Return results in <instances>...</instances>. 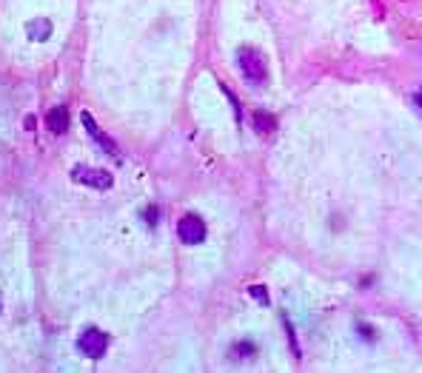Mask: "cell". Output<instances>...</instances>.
Segmentation results:
<instances>
[{"instance_id":"9c48e42d","label":"cell","mask_w":422,"mask_h":373,"mask_svg":"<svg viewBox=\"0 0 422 373\" xmlns=\"http://www.w3.org/2000/svg\"><path fill=\"white\" fill-rule=\"evenodd\" d=\"M248 293H252L254 300H260V305H268V291H265V288H260V285H252V288H248Z\"/></svg>"},{"instance_id":"6da1fadb","label":"cell","mask_w":422,"mask_h":373,"mask_svg":"<svg viewBox=\"0 0 422 373\" xmlns=\"http://www.w3.org/2000/svg\"><path fill=\"white\" fill-rule=\"evenodd\" d=\"M237 60H240L243 74H245V77L252 80V83H265V80H268V63H265V58H263V51H257V49H252V46H245V49H240Z\"/></svg>"},{"instance_id":"5b68a950","label":"cell","mask_w":422,"mask_h":373,"mask_svg":"<svg viewBox=\"0 0 422 373\" xmlns=\"http://www.w3.org/2000/svg\"><path fill=\"white\" fill-rule=\"evenodd\" d=\"M80 120H83V125L89 128V134H91L94 140H98V143H100V145L106 148V152H109V154H114V157H118V145H114V143H111V137H106V134L100 132V128H98V123H94V120H91V115H89V111H83V115H80Z\"/></svg>"},{"instance_id":"7c38bea8","label":"cell","mask_w":422,"mask_h":373,"mask_svg":"<svg viewBox=\"0 0 422 373\" xmlns=\"http://www.w3.org/2000/svg\"><path fill=\"white\" fill-rule=\"evenodd\" d=\"M414 100H417V106H422V88H419L417 95H414Z\"/></svg>"},{"instance_id":"277c9868","label":"cell","mask_w":422,"mask_h":373,"mask_svg":"<svg viewBox=\"0 0 422 373\" xmlns=\"http://www.w3.org/2000/svg\"><path fill=\"white\" fill-rule=\"evenodd\" d=\"M177 234H180V239L186 242V245H200V242L206 239V226H203L200 217L186 214V217L177 222Z\"/></svg>"},{"instance_id":"30bf717a","label":"cell","mask_w":422,"mask_h":373,"mask_svg":"<svg viewBox=\"0 0 422 373\" xmlns=\"http://www.w3.org/2000/svg\"><path fill=\"white\" fill-rule=\"evenodd\" d=\"M285 333H289V342H291V350H294V357H300V345H297V337H294V328L285 322Z\"/></svg>"},{"instance_id":"ba28073f","label":"cell","mask_w":422,"mask_h":373,"mask_svg":"<svg viewBox=\"0 0 422 373\" xmlns=\"http://www.w3.org/2000/svg\"><path fill=\"white\" fill-rule=\"evenodd\" d=\"M274 125H277V123H274L271 115H260V111L254 115V128H257V134H271Z\"/></svg>"},{"instance_id":"7a4b0ae2","label":"cell","mask_w":422,"mask_h":373,"mask_svg":"<svg viewBox=\"0 0 422 373\" xmlns=\"http://www.w3.org/2000/svg\"><path fill=\"white\" fill-rule=\"evenodd\" d=\"M71 180L80 182V185H89V189H98V191H109L114 185V177L103 169H89V165H78L71 169Z\"/></svg>"},{"instance_id":"8992f818","label":"cell","mask_w":422,"mask_h":373,"mask_svg":"<svg viewBox=\"0 0 422 373\" xmlns=\"http://www.w3.org/2000/svg\"><path fill=\"white\" fill-rule=\"evenodd\" d=\"M26 34H29V40H34V43L49 40V37H52V21H46V17L29 21V23H26Z\"/></svg>"},{"instance_id":"3957f363","label":"cell","mask_w":422,"mask_h":373,"mask_svg":"<svg viewBox=\"0 0 422 373\" xmlns=\"http://www.w3.org/2000/svg\"><path fill=\"white\" fill-rule=\"evenodd\" d=\"M106 345H109V337L100 328H86L78 337V348H80L83 357H89V359H100L106 353Z\"/></svg>"},{"instance_id":"8fae6325","label":"cell","mask_w":422,"mask_h":373,"mask_svg":"<svg viewBox=\"0 0 422 373\" xmlns=\"http://www.w3.org/2000/svg\"><path fill=\"white\" fill-rule=\"evenodd\" d=\"M143 219L148 222V226H157V208H146L143 211Z\"/></svg>"},{"instance_id":"52a82bcc","label":"cell","mask_w":422,"mask_h":373,"mask_svg":"<svg viewBox=\"0 0 422 373\" xmlns=\"http://www.w3.org/2000/svg\"><path fill=\"white\" fill-rule=\"evenodd\" d=\"M46 123H49V128H52L54 134H63L66 128H69V108H66V106L52 108L49 117H46Z\"/></svg>"}]
</instances>
